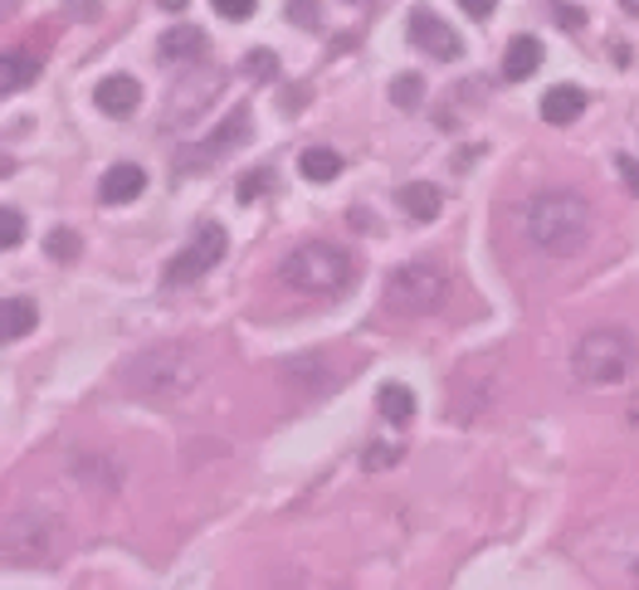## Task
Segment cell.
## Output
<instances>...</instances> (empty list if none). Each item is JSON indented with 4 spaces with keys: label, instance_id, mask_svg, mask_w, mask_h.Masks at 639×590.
<instances>
[{
    "label": "cell",
    "instance_id": "6da1fadb",
    "mask_svg": "<svg viewBox=\"0 0 639 590\" xmlns=\"http://www.w3.org/2000/svg\"><path fill=\"white\" fill-rule=\"evenodd\" d=\"M196 381H201V361H196V351L181 347V342L147 347L118 376L122 391L142 395V401H176V395H186Z\"/></svg>",
    "mask_w": 639,
    "mask_h": 590
},
{
    "label": "cell",
    "instance_id": "7a4b0ae2",
    "mask_svg": "<svg viewBox=\"0 0 639 590\" xmlns=\"http://www.w3.org/2000/svg\"><path fill=\"white\" fill-rule=\"evenodd\" d=\"M528 240L556 259L581 254L591 240V206L576 190H546L528 206Z\"/></svg>",
    "mask_w": 639,
    "mask_h": 590
},
{
    "label": "cell",
    "instance_id": "3957f363",
    "mask_svg": "<svg viewBox=\"0 0 639 590\" xmlns=\"http://www.w3.org/2000/svg\"><path fill=\"white\" fill-rule=\"evenodd\" d=\"M639 367V342L625 327H596L572 347V371L586 385H620Z\"/></svg>",
    "mask_w": 639,
    "mask_h": 590
},
{
    "label": "cell",
    "instance_id": "277c9868",
    "mask_svg": "<svg viewBox=\"0 0 639 590\" xmlns=\"http://www.w3.org/2000/svg\"><path fill=\"white\" fill-rule=\"evenodd\" d=\"M351 274H357V259L337 244H299L279 264V278L293 293H307V298H333L351 283Z\"/></svg>",
    "mask_w": 639,
    "mask_h": 590
},
{
    "label": "cell",
    "instance_id": "5b68a950",
    "mask_svg": "<svg viewBox=\"0 0 639 590\" xmlns=\"http://www.w3.org/2000/svg\"><path fill=\"white\" fill-rule=\"evenodd\" d=\"M444 298H450V274L435 259H410V264H401L386 278V303L396 313H410V317L435 313Z\"/></svg>",
    "mask_w": 639,
    "mask_h": 590
},
{
    "label": "cell",
    "instance_id": "8992f818",
    "mask_svg": "<svg viewBox=\"0 0 639 590\" xmlns=\"http://www.w3.org/2000/svg\"><path fill=\"white\" fill-rule=\"evenodd\" d=\"M59 551V522L50 513H15L0 527V556L10 566H50Z\"/></svg>",
    "mask_w": 639,
    "mask_h": 590
},
{
    "label": "cell",
    "instance_id": "52a82bcc",
    "mask_svg": "<svg viewBox=\"0 0 639 590\" xmlns=\"http://www.w3.org/2000/svg\"><path fill=\"white\" fill-rule=\"evenodd\" d=\"M225 249H230V240H225V230L215 220H205L196 234H191V244L181 249L176 259L166 264V283L171 288H181V283H196V278H205L215 264L225 259Z\"/></svg>",
    "mask_w": 639,
    "mask_h": 590
},
{
    "label": "cell",
    "instance_id": "ba28073f",
    "mask_svg": "<svg viewBox=\"0 0 639 590\" xmlns=\"http://www.w3.org/2000/svg\"><path fill=\"white\" fill-rule=\"evenodd\" d=\"M405 35H410V44H420V50L435 54V59H444V64H454V59L464 54V40L454 35L450 25H444L435 10H410Z\"/></svg>",
    "mask_w": 639,
    "mask_h": 590
},
{
    "label": "cell",
    "instance_id": "9c48e42d",
    "mask_svg": "<svg viewBox=\"0 0 639 590\" xmlns=\"http://www.w3.org/2000/svg\"><path fill=\"white\" fill-rule=\"evenodd\" d=\"M220 84H225V74H220V69H205V74H201V84H196V78H186V84L176 88L181 98L171 103L166 118L176 122V128H186L191 118H201V112L210 108V98H215V88H220Z\"/></svg>",
    "mask_w": 639,
    "mask_h": 590
},
{
    "label": "cell",
    "instance_id": "30bf717a",
    "mask_svg": "<svg viewBox=\"0 0 639 590\" xmlns=\"http://www.w3.org/2000/svg\"><path fill=\"white\" fill-rule=\"evenodd\" d=\"M94 103H98V112H108V118H132V112L142 108V84H137L132 74H108L94 88Z\"/></svg>",
    "mask_w": 639,
    "mask_h": 590
},
{
    "label": "cell",
    "instance_id": "8fae6325",
    "mask_svg": "<svg viewBox=\"0 0 639 590\" xmlns=\"http://www.w3.org/2000/svg\"><path fill=\"white\" fill-rule=\"evenodd\" d=\"M142 190H147V172L132 166V162H118L108 176L98 181V196L108 200V206H128V200H137Z\"/></svg>",
    "mask_w": 639,
    "mask_h": 590
},
{
    "label": "cell",
    "instance_id": "7c38bea8",
    "mask_svg": "<svg viewBox=\"0 0 639 590\" xmlns=\"http://www.w3.org/2000/svg\"><path fill=\"white\" fill-rule=\"evenodd\" d=\"M581 112H586V88L576 84H556L542 94V118L556 122V128H566V122H576Z\"/></svg>",
    "mask_w": 639,
    "mask_h": 590
},
{
    "label": "cell",
    "instance_id": "4fadbf2b",
    "mask_svg": "<svg viewBox=\"0 0 639 590\" xmlns=\"http://www.w3.org/2000/svg\"><path fill=\"white\" fill-rule=\"evenodd\" d=\"M205 50V35L196 25H171L162 40H156V59L162 64H186V59H201Z\"/></svg>",
    "mask_w": 639,
    "mask_h": 590
},
{
    "label": "cell",
    "instance_id": "5bb4252c",
    "mask_svg": "<svg viewBox=\"0 0 639 590\" xmlns=\"http://www.w3.org/2000/svg\"><path fill=\"white\" fill-rule=\"evenodd\" d=\"M538 64H542V40H532V35L508 40V50H503V78H508V84L532 78V74H538Z\"/></svg>",
    "mask_w": 639,
    "mask_h": 590
},
{
    "label": "cell",
    "instance_id": "9a60e30c",
    "mask_svg": "<svg viewBox=\"0 0 639 590\" xmlns=\"http://www.w3.org/2000/svg\"><path fill=\"white\" fill-rule=\"evenodd\" d=\"M396 206H401L410 220H435L440 206H444V196H440V186H430V181H410V186L396 190Z\"/></svg>",
    "mask_w": 639,
    "mask_h": 590
},
{
    "label": "cell",
    "instance_id": "2e32d148",
    "mask_svg": "<svg viewBox=\"0 0 639 590\" xmlns=\"http://www.w3.org/2000/svg\"><path fill=\"white\" fill-rule=\"evenodd\" d=\"M249 142V108H235L230 118L220 122V132H215L210 142L196 152V162H210V156H225V152H235V146H245Z\"/></svg>",
    "mask_w": 639,
    "mask_h": 590
},
{
    "label": "cell",
    "instance_id": "e0dca14e",
    "mask_svg": "<svg viewBox=\"0 0 639 590\" xmlns=\"http://www.w3.org/2000/svg\"><path fill=\"white\" fill-rule=\"evenodd\" d=\"M376 411L386 419H396V425H410V419H415V391L401 381H386L381 391H376Z\"/></svg>",
    "mask_w": 639,
    "mask_h": 590
},
{
    "label": "cell",
    "instance_id": "ac0fdd59",
    "mask_svg": "<svg viewBox=\"0 0 639 590\" xmlns=\"http://www.w3.org/2000/svg\"><path fill=\"white\" fill-rule=\"evenodd\" d=\"M30 78H40V59L30 50H10L6 64H0V94H20Z\"/></svg>",
    "mask_w": 639,
    "mask_h": 590
},
{
    "label": "cell",
    "instance_id": "d6986e66",
    "mask_svg": "<svg viewBox=\"0 0 639 590\" xmlns=\"http://www.w3.org/2000/svg\"><path fill=\"white\" fill-rule=\"evenodd\" d=\"M299 172L307 181H317V186H327V181L342 176V152H333V146H307L299 156Z\"/></svg>",
    "mask_w": 639,
    "mask_h": 590
},
{
    "label": "cell",
    "instance_id": "ffe728a7",
    "mask_svg": "<svg viewBox=\"0 0 639 590\" xmlns=\"http://www.w3.org/2000/svg\"><path fill=\"white\" fill-rule=\"evenodd\" d=\"M0 323H6V342H20V337H30L34 327H40V308H34L30 298H6Z\"/></svg>",
    "mask_w": 639,
    "mask_h": 590
},
{
    "label": "cell",
    "instance_id": "44dd1931",
    "mask_svg": "<svg viewBox=\"0 0 639 590\" xmlns=\"http://www.w3.org/2000/svg\"><path fill=\"white\" fill-rule=\"evenodd\" d=\"M420 94H425V78H420V74H396L391 78V103L396 108H420Z\"/></svg>",
    "mask_w": 639,
    "mask_h": 590
},
{
    "label": "cell",
    "instance_id": "7402d4cb",
    "mask_svg": "<svg viewBox=\"0 0 639 590\" xmlns=\"http://www.w3.org/2000/svg\"><path fill=\"white\" fill-rule=\"evenodd\" d=\"M391 463H401V445H391V439H371V445L361 449V469L381 473V469H391Z\"/></svg>",
    "mask_w": 639,
    "mask_h": 590
},
{
    "label": "cell",
    "instance_id": "603a6c76",
    "mask_svg": "<svg viewBox=\"0 0 639 590\" xmlns=\"http://www.w3.org/2000/svg\"><path fill=\"white\" fill-rule=\"evenodd\" d=\"M44 249H50L54 264H68V259H78V249H84V240H78L74 230H50V240H44Z\"/></svg>",
    "mask_w": 639,
    "mask_h": 590
},
{
    "label": "cell",
    "instance_id": "cb8c5ba5",
    "mask_svg": "<svg viewBox=\"0 0 639 590\" xmlns=\"http://www.w3.org/2000/svg\"><path fill=\"white\" fill-rule=\"evenodd\" d=\"M20 240H25V215H20L15 206H6V210H0V244L15 249Z\"/></svg>",
    "mask_w": 639,
    "mask_h": 590
},
{
    "label": "cell",
    "instance_id": "d4e9b609",
    "mask_svg": "<svg viewBox=\"0 0 639 590\" xmlns=\"http://www.w3.org/2000/svg\"><path fill=\"white\" fill-rule=\"evenodd\" d=\"M210 6H215V15H225V20H235V25H245V20L259 10V0H210Z\"/></svg>",
    "mask_w": 639,
    "mask_h": 590
},
{
    "label": "cell",
    "instance_id": "484cf974",
    "mask_svg": "<svg viewBox=\"0 0 639 590\" xmlns=\"http://www.w3.org/2000/svg\"><path fill=\"white\" fill-rule=\"evenodd\" d=\"M245 69H249V74H259V78H273V74H279V64H273V54H269V50H249Z\"/></svg>",
    "mask_w": 639,
    "mask_h": 590
},
{
    "label": "cell",
    "instance_id": "4316f807",
    "mask_svg": "<svg viewBox=\"0 0 639 590\" xmlns=\"http://www.w3.org/2000/svg\"><path fill=\"white\" fill-rule=\"evenodd\" d=\"M289 15H293V25H317V6L313 0H289Z\"/></svg>",
    "mask_w": 639,
    "mask_h": 590
},
{
    "label": "cell",
    "instance_id": "83f0119b",
    "mask_svg": "<svg viewBox=\"0 0 639 590\" xmlns=\"http://www.w3.org/2000/svg\"><path fill=\"white\" fill-rule=\"evenodd\" d=\"M615 172H620V181L639 196V162L635 156H615Z\"/></svg>",
    "mask_w": 639,
    "mask_h": 590
},
{
    "label": "cell",
    "instance_id": "f1b7e54d",
    "mask_svg": "<svg viewBox=\"0 0 639 590\" xmlns=\"http://www.w3.org/2000/svg\"><path fill=\"white\" fill-rule=\"evenodd\" d=\"M273 181V172H254V176H245V186H239V200H254L259 190H264Z\"/></svg>",
    "mask_w": 639,
    "mask_h": 590
},
{
    "label": "cell",
    "instance_id": "f546056e",
    "mask_svg": "<svg viewBox=\"0 0 639 590\" xmlns=\"http://www.w3.org/2000/svg\"><path fill=\"white\" fill-rule=\"evenodd\" d=\"M64 10H68V15H78V20H94L98 15V0H64Z\"/></svg>",
    "mask_w": 639,
    "mask_h": 590
},
{
    "label": "cell",
    "instance_id": "4dcf8cb0",
    "mask_svg": "<svg viewBox=\"0 0 639 590\" xmlns=\"http://www.w3.org/2000/svg\"><path fill=\"white\" fill-rule=\"evenodd\" d=\"M459 6L469 10L474 20H488V15H494V10H498V0H459Z\"/></svg>",
    "mask_w": 639,
    "mask_h": 590
},
{
    "label": "cell",
    "instance_id": "1f68e13d",
    "mask_svg": "<svg viewBox=\"0 0 639 590\" xmlns=\"http://www.w3.org/2000/svg\"><path fill=\"white\" fill-rule=\"evenodd\" d=\"M162 10H186V0H162Z\"/></svg>",
    "mask_w": 639,
    "mask_h": 590
},
{
    "label": "cell",
    "instance_id": "d6a6232c",
    "mask_svg": "<svg viewBox=\"0 0 639 590\" xmlns=\"http://www.w3.org/2000/svg\"><path fill=\"white\" fill-rule=\"evenodd\" d=\"M620 6H625V10H630V15H639V0H620Z\"/></svg>",
    "mask_w": 639,
    "mask_h": 590
},
{
    "label": "cell",
    "instance_id": "836d02e7",
    "mask_svg": "<svg viewBox=\"0 0 639 590\" xmlns=\"http://www.w3.org/2000/svg\"><path fill=\"white\" fill-rule=\"evenodd\" d=\"M635 576H639V561H635Z\"/></svg>",
    "mask_w": 639,
    "mask_h": 590
}]
</instances>
